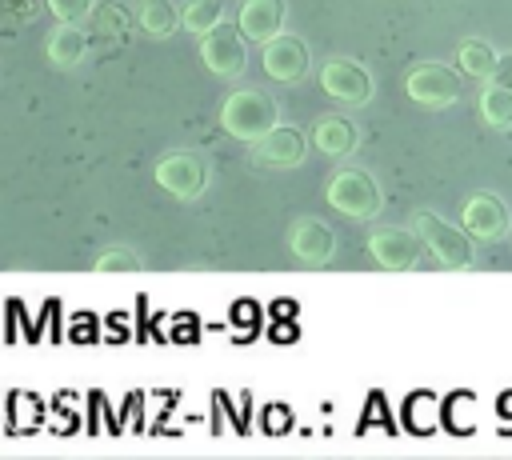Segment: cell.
Masks as SVG:
<instances>
[{
    "instance_id": "6da1fadb",
    "label": "cell",
    "mask_w": 512,
    "mask_h": 460,
    "mask_svg": "<svg viewBox=\"0 0 512 460\" xmlns=\"http://www.w3.org/2000/svg\"><path fill=\"white\" fill-rule=\"evenodd\" d=\"M408 228L424 240V248L436 256V264H444V268H452V272H464V268H472L476 264V240L468 236V228L464 224H452V220H444L440 212H432V208H416L412 216H408Z\"/></svg>"
},
{
    "instance_id": "7a4b0ae2",
    "label": "cell",
    "mask_w": 512,
    "mask_h": 460,
    "mask_svg": "<svg viewBox=\"0 0 512 460\" xmlns=\"http://www.w3.org/2000/svg\"><path fill=\"white\" fill-rule=\"evenodd\" d=\"M280 124V108L264 88H236L220 100V128L236 140H260Z\"/></svg>"
},
{
    "instance_id": "3957f363",
    "label": "cell",
    "mask_w": 512,
    "mask_h": 460,
    "mask_svg": "<svg viewBox=\"0 0 512 460\" xmlns=\"http://www.w3.org/2000/svg\"><path fill=\"white\" fill-rule=\"evenodd\" d=\"M324 200L348 220H372L384 208V192L364 168H336L324 184Z\"/></svg>"
},
{
    "instance_id": "277c9868",
    "label": "cell",
    "mask_w": 512,
    "mask_h": 460,
    "mask_svg": "<svg viewBox=\"0 0 512 460\" xmlns=\"http://www.w3.org/2000/svg\"><path fill=\"white\" fill-rule=\"evenodd\" d=\"M404 92L420 108H448L460 100V76L440 60H420L404 72Z\"/></svg>"
},
{
    "instance_id": "5b68a950",
    "label": "cell",
    "mask_w": 512,
    "mask_h": 460,
    "mask_svg": "<svg viewBox=\"0 0 512 460\" xmlns=\"http://www.w3.org/2000/svg\"><path fill=\"white\" fill-rule=\"evenodd\" d=\"M244 32H240V24L232 28L228 20L224 24H216L212 32H204L200 36V60H204V68L212 72V76H224V80H236V76H244V68H248V48H244Z\"/></svg>"
},
{
    "instance_id": "8992f818",
    "label": "cell",
    "mask_w": 512,
    "mask_h": 460,
    "mask_svg": "<svg viewBox=\"0 0 512 460\" xmlns=\"http://www.w3.org/2000/svg\"><path fill=\"white\" fill-rule=\"evenodd\" d=\"M320 88L328 100L344 104V108H360L372 100V72L360 64V60H348V56H332L324 60L320 68Z\"/></svg>"
},
{
    "instance_id": "52a82bcc",
    "label": "cell",
    "mask_w": 512,
    "mask_h": 460,
    "mask_svg": "<svg viewBox=\"0 0 512 460\" xmlns=\"http://www.w3.org/2000/svg\"><path fill=\"white\" fill-rule=\"evenodd\" d=\"M156 184H160L168 196L192 204V200L208 188V164H204L196 152H168V156L156 160Z\"/></svg>"
},
{
    "instance_id": "ba28073f",
    "label": "cell",
    "mask_w": 512,
    "mask_h": 460,
    "mask_svg": "<svg viewBox=\"0 0 512 460\" xmlns=\"http://www.w3.org/2000/svg\"><path fill=\"white\" fill-rule=\"evenodd\" d=\"M248 156H252L256 168H276V172H284V168L304 164L308 140H304V132H300L296 124H276L272 132H264L260 140L248 144Z\"/></svg>"
},
{
    "instance_id": "9c48e42d",
    "label": "cell",
    "mask_w": 512,
    "mask_h": 460,
    "mask_svg": "<svg viewBox=\"0 0 512 460\" xmlns=\"http://www.w3.org/2000/svg\"><path fill=\"white\" fill-rule=\"evenodd\" d=\"M460 224L468 228L472 240L480 244H492V240H504L512 232V216H508V204L496 196V192H472L464 204H460Z\"/></svg>"
},
{
    "instance_id": "30bf717a",
    "label": "cell",
    "mask_w": 512,
    "mask_h": 460,
    "mask_svg": "<svg viewBox=\"0 0 512 460\" xmlns=\"http://www.w3.org/2000/svg\"><path fill=\"white\" fill-rule=\"evenodd\" d=\"M424 240L412 228H372L368 232V256L388 272H408L420 264Z\"/></svg>"
},
{
    "instance_id": "8fae6325",
    "label": "cell",
    "mask_w": 512,
    "mask_h": 460,
    "mask_svg": "<svg viewBox=\"0 0 512 460\" xmlns=\"http://www.w3.org/2000/svg\"><path fill=\"white\" fill-rule=\"evenodd\" d=\"M260 60H264V72H268L272 80H280V84H300V80L308 76V68H312L308 44H304L296 32L272 36V40L264 44Z\"/></svg>"
},
{
    "instance_id": "7c38bea8",
    "label": "cell",
    "mask_w": 512,
    "mask_h": 460,
    "mask_svg": "<svg viewBox=\"0 0 512 460\" xmlns=\"http://www.w3.org/2000/svg\"><path fill=\"white\" fill-rule=\"evenodd\" d=\"M284 240H288L292 260H300V264H308V268H320V264H328V260L336 256V232H332L324 220H316V216L292 220Z\"/></svg>"
},
{
    "instance_id": "4fadbf2b",
    "label": "cell",
    "mask_w": 512,
    "mask_h": 460,
    "mask_svg": "<svg viewBox=\"0 0 512 460\" xmlns=\"http://www.w3.org/2000/svg\"><path fill=\"white\" fill-rule=\"evenodd\" d=\"M284 16H288V4L284 0H244L240 12H236V24L248 40L256 44H268L272 36L284 32Z\"/></svg>"
},
{
    "instance_id": "5bb4252c",
    "label": "cell",
    "mask_w": 512,
    "mask_h": 460,
    "mask_svg": "<svg viewBox=\"0 0 512 460\" xmlns=\"http://www.w3.org/2000/svg\"><path fill=\"white\" fill-rule=\"evenodd\" d=\"M312 144L320 148V156L340 160V156H352V152H356V144H360V128H356L348 116L328 112V116H320V120L312 124Z\"/></svg>"
},
{
    "instance_id": "9a60e30c",
    "label": "cell",
    "mask_w": 512,
    "mask_h": 460,
    "mask_svg": "<svg viewBox=\"0 0 512 460\" xmlns=\"http://www.w3.org/2000/svg\"><path fill=\"white\" fill-rule=\"evenodd\" d=\"M44 56L52 68H76L88 56V32L72 20H56V28L44 36Z\"/></svg>"
},
{
    "instance_id": "2e32d148",
    "label": "cell",
    "mask_w": 512,
    "mask_h": 460,
    "mask_svg": "<svg viewBox=\"0 0 512 460\" xmlns=\"http://www.w3.org/2000/svg\"><path fill=\"white\" fill-rule=\"evenodd\" d=\"M476 112L488 128L496 132H508L512 128V88L500 84V80H484L480 96H476Z\"/></svg>"
},
{
    "instance_id": "e0dca14e",
    "label": "cell",
    "mask_w": 512,
    "mask_h": 460,
    "mask_svg": "<svg viewBox=\"0 0 512 460\" xmlns=\"http://www.w3.org/2000/svg\"><path fill=\"white\" fill-rule=\"evenodd\" d=\"M496 60H500V52H496L484 36H464V40H460V48H456V64H460V72H464V76L492 80Z\"/></svg>"
},
{
    "instance_id": "ac0fdd59",
    "label": "cell",
    "mask_w": 512,
    "mask_h": 460,
    "mask_svg": "<svg viewBox=\"0 0 512 460\" xmlns=\"http://www.w3.org/2000/svg\"><path fill=\"white\" fill-rule=\"evenodd\" d=\"M136 20L148 36H172L180 28V8H176V0H140Z\"/></svg>"
},
{
    "instance_id": "d6986e66",
    "label": "cell",
    "mask_w": 512,
    "mask_h": 460,
    "mask_svg": "<svg viewBox=\"0 0 512 460\" xmlns=\"http://www.w3.org/2000/svg\"><path fill=\"white\" fill-rule=\"evenodd\" d=\"M216 24H224V0H184L180 4V28L192 32L196 40L204 32H212Z\"/></svg>"
},
{
    "instance_id": "ffe728a7",
    "label": "cell",
    "mask_w": 512,
    "mask_h": 460,
    "mask_svg": "<svg viewBox=\"0 0 512 460\" xmlns=\"http://www.w3.org/2000/svg\"><path fill=\"white\" fill-rule=\"evenodd\" d=\"M96 268H100V272H140V268H144V260H140L132 248L112 244V248L96 252Z\"/></svg>"
},
{
    "instance_id": "44dd1931",
    "label": "cell",
    "mask_w": 512,
    "mask_h": 460,
    "mask_svg": "<svg viewBox=\"0 0 512 460\" xmlns=\"http://www.w3.org/2000/svg\"><path fill=\"white\" fill-rule=\"evenodd\" d=\"M92 16H96V28H100V32H112V36H116V32L128 28V8H124L120 0H104Z\"/></svg>"
},
{
    "instance_id": "7402d4cb",
    "label": "cell",
    "mask_w": 512,
    "mask_h": 460,
    "mask_svg": "<svg viewBox=\"0 0 512 460\" xmlns=\"http://www.w3.org/2000/svg\"><path fill=\"white\" fill-rule=\"evenodd\" d=\"M44 4H48V12L56 20H72V24H80V20H88L96 12V0H44Z\"/></svg>"
},
{
    "instance_id": "603a6c76",
    "label": "cell",
    "mask_w": 512,
    "mask_h": 460,
    "mask_svg": "<svg viewBox=\"0 0 512 460\" xmlns=\"http://www.w3.org/2000/svg\"><path fill=\"white\" fill-rule=\"evenodd\" d=\"M4 12L12 24H28L40 16V0H4Z\"/></svg>"
},
{
    "instance_id": "cb8c5ba5",
    "label": "cell",
    "mask_w": 512,
    "mask_h": 460,
    "mask_svg": "<svg viewBox=\"0 0 512 460\" xmlns=\"http://www.w3.org/2000/svg\"><path fill=\"white\" fill-rule=\"evenodd\" d=\"M492 80H500V84H508V88H512V52H500V60H496V72H492Z\"/></svg>"
}]
</instances>
